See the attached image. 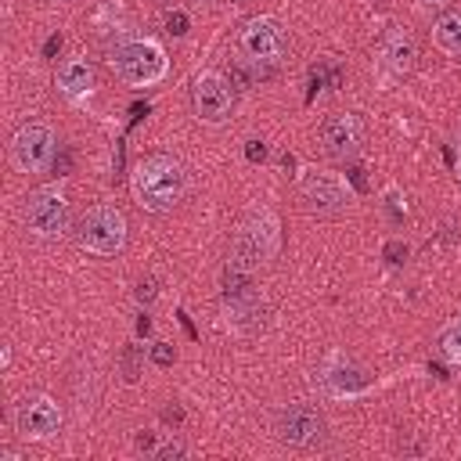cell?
<instances>
[{
  "label": "cell",
  "instance_id": "obj_1",
  "mask_svg": "<svg viewBox=\"0 0 461 461\" xmlns=\"http://www.w3.org/2000/svg\"><path fill=\"white\" fill-rule=\"evenodd\" d=\"M130 194L144 212L166 216L184 202L187 173L173 155H144L130 173Z\"/></svg>",
  "mask_w": 461,
  "mask_h": 461
},
{
  "label": "cell",
  "instance_id": "obj_2",
  "mask_svg": "<svg viewBox=\"0 0 461 461\" xmlns=\"http://www.w3.org/2000/svg\"><path fill=\"white\" fill-rule=\"evenodd\" d=\"M277 252H281V223H277L274 209L252 205L230 238L227 267L234 274H249V270H259L263 263H270Z\"/></svg>",
  "mask_w": 461,
  "mask_h": 461
},
{
  "label": "cell",
  "instance_id": "obj_3",
  "mask_svg": "<svg viewBox=\"0 0 461 461\" xmlns=\"http://www.w3.org/2000/svg\"><path fill=\"white\" fill-rule=\"evenodd\" d=\"M108 68H112V76L122 86L144 90V86H155L158 79H166L169 58H166V47L158 40H151V36H130V40H122V43L112 47Z\"/></svg>",
  "mask_w": 461,
  "mask_h": 461
},
{
  "label": "cell",
  "instance_id": "obj_4",
  "mask_svg": "<svg viewBox=\"0 0 461 461\" xmlns=\"http://www.w3.org/2000/svg\"><path fill=\"white\" fill-rule=\"evenodd\" d=\"M126 230H130L126 212L119 205H112V202H97L79 216L76 241L90 256H119L122 245H126Z\"/></svg>",
  "mask_w": 461,
  "mask_h": 461
},
{
  "label": "cell",
  "instance_id": "obj_5",
  "mask_svg": "<svg viewBox=\"0 0 461 461\" xmlns=\"http://www.w3.org/2000/svg\"><path fill=\"white\" fill-rule=\"evenodd\" d=\"M22 223L40 241H58L68 230V194L61 184H43L25 194L22 202Z\"/></svg>",
  "mask_w": 461,
  "mask_h": 461
},
{
  "label": "cell",
  "instance_id": "obj_6",
  "mask_svg": "<svg viewBox=\"0 0 461 461\" xmlns=\"http://www.w3.org/2000/svg\"><path fill=\"white\" fill-rule=\"evenodd\" d=\"M295 191H299V202L317 216H335L353 202V187L346 184V176L335 169H317V166H306L299 173Z\"/></svg>",
  "mask_w": 461,
  "mask_h": 461
},
{
  "label": "cell",
  "instance_id": "obj_7",
  "mask_svg": "<svg viewBox=\"0 0 461 461\" xmlns=\"http://www.w3.org/2000/svg\"><path fill=\"white\" fill-rule=\"evenodd\" d=\"M54 148H58V133L50 122L43 119H29L11 133L7 144V158L18 173H43L54 162Z\"/></svg>",
  "mask_w": 461,
  "mask_h": 461
},
{
  "label": "cell",
  "instance_id": "obj_8",
  "mask_svg": "<svg viewBox=\"0 0 461 461\" xmlns=\"http://www.w3.org/2000/svg\"><path fill=\"white\" fill-rule=\"evenodd\" d=\"M191 108H194V119L205 122V126H223L234 112V86L223 72L216 68H205L194 76L191 83Z\"/></svg>",
  "mask_w": 461,
  "mask_h": 461
},
{
  "label": "cell",
  "instance_id": "obj_9",
  "mask_svg": "<svg viewBox=\"0 0 461 461\" xmlns=\"http://www.w3.org/2000/svg\"><path fill=\"white\" fill-rule=\"evenodd\" d=\"M238 50H241L245 61H252V65H274V61H281L285 50H288V40H285L281 22L270 18V14L249 18V22L238 29Z\"/></svg>",
  "mask_w": 461,
  "mask_h": 461
},
{
  "label": "cell",
  "instance_id": "obj_10",
  "mask_svg": "<svg viewBox=\"0 0 461 461\" xmlns=\"http://www.w3.org/2000/svg\"><path fill=\"white\" fill-rule=\"evenodd\" d=\"M274 436L285 447H299V450L317 447L324 439V418L310 403H288L274 414Z\"/></svg>",
  "mask_w": 461,
  "mask_h": 461
},
{
  "label": "cell",
  "instance_id": "obj_11",
  "mask_svg": "<svg viewBox=\"0 0 461 461\" xmlns=\"http://www.w3.org/2000/svg\"><path fill=\"white\" fill-rule=\"evenodd\" d=\"M61 421H65V414H61V407L50 400V396H25V400H18V407H14V432L22 436V439H32V443H43V439H54L58 432H61Z\"/></svg>",
  "mask_w": 461,
  "mask_h": 461
},
{
  "label": "cell",
  "instance_id": "obj_12",
  "mask_svg": "<svg viewBox=\"0 0 461 461\" xmlns=\"http://www.w3.org/2000/svg\"><path fill=\"white\" fill-rule=\"evenodd\" d=\"M364 144V115L360 112H339L321 122V148L331 158H353Z\"/></svg>",
  "mask_w": 461,
  "mask_h": 461
},
{
  "label": "cell",
  "instance_id": "obj_13",
  "mask_svg": "<svg viewBox=\"0 0 461 461\" xmlns=\"http://www.w3.org/2000/svg\"><path fill=\"white\" fill-rule=\"evenodd\" d=\"M54 86L61 97L68 101H83L94 94V65L86 58H65L58 68H54Z\"/></svg>",
  "mask_w": 461,
  "mask_h": 461
},
{
  "label": "cell",
  "instance_id": "obj_14",
  "mask_svg": "<svg viewBox=\"0 0 461 461\" xmlns=\"http://www.w3.org/2000/svg\"><path fill=\"white\" fill-rule=\"evenodd\" d=\"M378 58H382V65H385L393 76H407V72L414 68L418 43H414V36H411L403 25H393V29L385 32V40H382Z\"/></svg>",
  "mask_w": 461,
  "mask_h": 461
},
{
  "label": "cell",
  "instance_id": "obj_15",
  "mask_svg": "<svg viewBox=\"0 0 461 461\" xmlns=\"http://www.w3.org/2000/svg\"><path fill=\"white\" fill-rule=\"evenodd\" d=\"M321 385H324L331 396H357V393L364 389V375H360V367H357L349 357L331 353L328 364L321 367Z\"/></svg>",
  "mask_w": 461,
  "mask_h": 461
},
{
  "label": "cell",
  "instance_id": "obj_16",
  "mask_svg": "<svg viewBox=\"0 0 461 461\" xmlns=\"http://www.w3.org/2000/svg\"><path fill=\"white\" fill-rule=\"evenodd\" d=\"M223 317H227V328L234 331H245V328H256L263 321V299L256 292H227V303H223Z\"/></svg>",
  "mask_w": 461,
  "mask_h": 461
},
{
  "label": "cell",
  "instance_id": "obj_17",
  "mask_svg": "<svg viewBox=\"0 0 461 461\" xmlns=\"http://www.w3.org/2000/svg\"><path fill=\"white\" fill-rule=\"evenodd\" d=\"M432 43L447 58H461V11H443L432 22Z\"/></svg>",
  "mask_w": 461,
  "mask_h": 461
},
{
  "label": "cell",
  "instance_id": "obj_18",
  "mask_svg": "<svg viewBox=\"0 0 461 461\" xmlns=\"http://www.w3.org/2000/svg\"><path fill=\"white\" fill-rule=\"evenodd\" d=\"M439 353H443V360L461 364V317L450 321V324L439 331Z\"/></svg>",
  "mask_w": 461,
  "mask_h": 461
},
{
  "label": "cell",
  "instance_id": "obj_19",
  "mask_svg": "<svg viewBox=\"0 0 461 461\" xmlns=\"http://www.w3.org/2000/svg\"><path fill=\"white\" fill-rule=\"evenodd\" d=\"M151 360H155L158 367H169V364H173V346L155 342V346H151Z\"/></svg>",
  "mask_w": 461,
  "mask_h": 461
},
{
  "label": "cell",
  "instance_id": "obj_20",
  "mask_svg": "<svg viewBox=\"0 0 461 461\" xmlns=\"http://www.w3.org/2000/svg\"><path fill=\"white\" fill-rule=\"evenodd\" d=\"M137 299H140V303H151V299H155V281H140V285H137Z\"/></svg>",
  "mask_w": 461,
  "mask_h": 461
},
{
  "label": "cell",
  "instance_id": "obj_21",
  "mask_svg": "<svg viewBox=\"0 0 461 461\" xmlns=\"http://www.w3.org/2000/svg\"><path fill=\"white\" fill-rule=\"evenodd\" d=\"M450 0H418V7L421 11H439V7H447Z\"/></svg>",
  "mask_w": 461,
  "mask_h": 461
},
{
  "label": "cell",
  "instance_id": "obj_22",
  "mask_svg": "<svg viewBox=\"0 0 461 461\" xmlns=\"http://www.w3.org/2000/svg\"><path fill=\"white\" fill-rule=\"evenodd\" d=\"M263 155H267V148L259 140H249V158H263Z\"/></svg>",
  "mask_w": 461,
  "mask_h": 461
},
{
  "label": "cell",
  "instance_id": "obj_23",
  "mask_svg": "<svg viewBox=\"0 0 461 461\" xmlns=\"http://www.w3.org/2000/svg\"><path fill=\"white\" fill-rule=\"evenodd\" d=\"M169 32H176V36L184 32V18H180V14H176V18H169Z\"/></svg>",
  "mask_w": 461,
  "mask_h": 461
}]
</instances>
